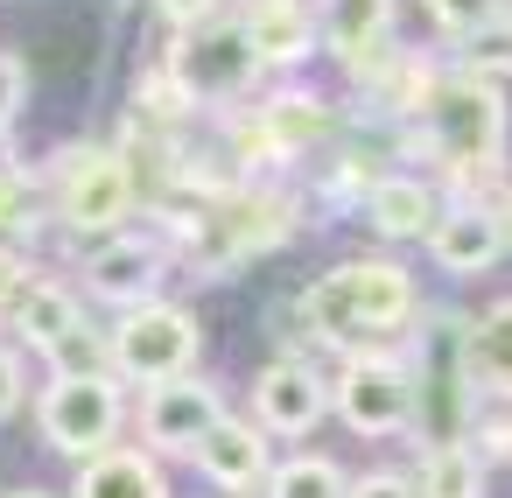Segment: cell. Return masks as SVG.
<instances>
[{
	"mask_svg": "<svg viewBox=\"0 0 512 498\" xmlns=\"http://www.w3.org/2000/svg\"><path fill=\"white\" fill-rule=\"evenodd\" d=\"M344 498H414V484H407L400 470H372V477L344 484Z\"/></svg>",
	"mask_w": 512,
	"mask_h": 498,
	"instance_id": "obj_27",
	"label": "cell"
},
{
	"mask_svg": "<svg viewBox=\"0 0 512 498\" xmlns=\"http://www.w3.org/2000/svg\"><path fill=\"white\" fill-rule=\"evenodd\" d=\"M190 456H197V470H204L211 484H225V491H253V484L267 477V442H260V428L225 421V414L204 428V442H197Z\"/></svg>",
	"mask_w": 512,
	"mask_h": 498,
	"instance_id": "obj_14",
	"label": "cell"
},
{
	"mask_svg": "<svg viewBox=\"0 0 512 498\" xmlns=\"http://www.w3.org/2000/svg\"><path fill=\"white\" fill-rule=\"evenodd\" d=\"M246 50L260 71H288V64H309L316 57V15H309V0H253L246 8Z\"/></svg>",
	"mask_w": 512,
	"mask_h": 498,
	"instance_id": "obj_12",
	"label": "cell"
},
{
	"mask_svg": "<svg viewBox=\"0 0 512 498\" xmlns=\"http://www.w3.org/2000/svg\"><path fill=\"white\" fill-rule=\"evenodd\" d=\"M162 15L176 29H197V22H218V0H162Z\"/></svg>",
	"mask_w": 512,
	"mask_h": 498,
	"instance_id": "obj_30",
	"label": "cell"
},
{
	"mask_svg": "<svg viewBox=\"0 0 512 498\" xmlns=\"http://www.w3.org/2000/svg\"><path fill=\"white\" fill-rule=\"evenodd\" d=\"M414 316V281L393 260H344L302 288V323L323 344H372Z\"/></svg>",
	"mask_w": 512,
	"mask_h": 498,
	"instance_id": "obj_1",
	"label": "cell"
},
{
	"mask_svg": "<svg viewBox=\"0 0 512 498\" xmlns=\"http://www.w3.org/2000/svg\"><path fill=\"white\" fill-rule=\"evenodd\" d=\"M253 407H260V421H267L274 435H309V428L323 421V407H330V386H323L316 365L274 358V365L260 372V386H253Z\"/></svg>",
	"mask_w": 512,
	"mask_h": 498,
	"instance_id": "obj_11",
	"label": "cell"
},
{
	"mask_svg": "<svg viewBox=\"0 0 512 498\" xmlns=\"http://www.w3.org/2000/svg\"><path fill=\"white\" fill-rule=\"evenodd\" d=\"M246 127L260 134V148H267L274 162H288V155H302V148H316V141L330 134V106H323L316 92H274Z\"/></svg>",
	"mask_w": 512,
	"mask_h": 498,
	"instance_id": "obj_15",
	"label": "cell"
},
{
	"mask_svg": "<svg viewBox=\"0 0 512 498\" xmlns=\"http://www.w3.org/2000/svg\"><path fill=\"white\" fill-rule=\"evenodd\" d=\"M456 365H463L470 393L505 400V379H512V365H505V302L491 316H477V323H456Z\"/></svg>",
	"mask_w": 512,
	"mask_h": 498,
	"instance_id": "obj_18",
	"label": "cell"
},
{
	"mask_svg": "<svg viewBox=\"0 0 512 498\" xmlns=\"http://www.w3.org/2000/svg\"><path fill=\"white\" fill-rule=\"evenodd\" d=\"M393 0H323V22H316V43H330L358 78L393 50Z\"/></svg>",
	"mask_w": 512,
	"mask_h": 498,
	"instance_id": "obj_13",
	"label": "cell"
},
{
	"mask_svg": "<svg viewBox=\"0 0 512 498\" xmlns=\"http://www.w3.org/2000/svg\"><path fill=\"white\" fill-rule=\"evenodd\" d=\"M225 414V400H218V386L211 379H162V386H148V407H141V435L155 442V449H169V456H190L197 442H204V428Z\"/></svg>",
	"mask_w": 512,
	"mask_h": 498,
	"instance_id": "obj_8",
	"label": "cell"
},
{
	"mask_svg": "<svg viewBox=\"0 0 512 498\" xmlns=\"http://www.w3.org/2000/svg\"><path fill=\"white\" fill-rule=\"evenodd\" d=\"M85 288L113 309H134V302H155L162 288V246L141 239V232H106L85 260Z\"/></svg>",
	"mask_w": 512,
	"mask_h": 498,
	"instance_id": "obj_9",
	"label": "cell"
},
{
	"mask_svg": "<svg viewBox=\"0 0 512 498\" xmlns=\"http://www.w3.org/2000/svg\"><path fill=\"white\" fill-rule=\"evenodd\" d=\"M36 421H43V442H50V449H64V456L85 463V456L113 449V435H120V421H127V400H120L113 372H92V379H50Z\"/></svg>",
	"mask_w": 512,
	"mask_h": 498,
	"instance_id": "obj_5",
	"label": "cell"
},
{
	"mask_svg": "<svg viewBox=\"0 0 512 498\" xmlns=\"http://www.w3.org/2000/svg\"><path fill=\"white\" fill-rule=\"evenodd\" d=\"M414 498H484V456L470 442H435L421 456Z\"/></svg>",
	"mask_w": 512,
	"mask_h": 498,
	"instance_id": "obj_20",
	"label": "cell"
},
{
	"mask_svg": "<svg viewBox=\"0 0 512 498\" xmlns=\"http://www.w3.org/2000/svg\"><path fill=\"white\" fill-rule=\"evenodd\" d=\"M169 71H176V85L190 92V106H204V99H239V92L260 78V64H253L239 22H197V29H183Z\"/></svg>",
	"mask_w": 512,
	"mask_h": 498,
	"instance_id": "obj_6",
	"label": "cell"
},
{
	"mask_svg": "<svg viewBox=\"0 0 512 498\" xmlns=\"http://www.w3.org/2000/svg\"><path fill=\"white\" fill-rule=\"evenodd\" d=\"M57 211L71 232H120L134 211V169L113 148H64L57 155Z\"/></svg>",
	"mask_w": 512,
	"mask_h": 498,
	"instance_id": "obj_4",
	"label": "cell"
},
{
	"mask_svg": "<svg viewBox=\"0 0 512 498\" xmlns=\"http://www.w3.org/2000/svg\"><path fill=\"white\" fill-rule=\"evenodd\" d=\"M22 99H29V64L22 57H8L0 50V134L15 127V113H22Z\"/></svg>",
	"mask_w": 512,
	"mask_h": 498,
	"instance_id": "obj_25",
	"label": "cell"
},
{
	"mask_svg": "<svg viewBox=\"0 0 512 498\" xmlns=\"http://www.w3.org/2000/svg\"><path fill=\"white\" fill-rule=\"evenodd\" d=\"M442 36H484L491 22H505V0H421Z\"/></svg>",
	"mask_w": 512,
	"mask_h": 498,
	"instance_id": "obj_24",
	"label": "cell"
},
{
	"mask_svg": "<svg viewBox=\"0 0 512 498\" xmlns=\"http://www.w3.org/2000/svg\"><path fill=\"white\" fill-rule=\"evenodd\" d=\"M8 316H15V330H22L36 351H50L64 330H78V323H85L78 295H71V288H57V281H29V288L15 295V309H8Z\"/></svg>",
	"mask_w": 512,
	"mask_h": 498,
	"instance_id": "obj_19",
	"label": "cell"
},
{
	"mask_svg": "<svg viewBox=\"0 0 512 498\" xmlns=\"http://www.w3.org/2000/svg\"><path fill=\"white\" fill-rule=\"evenodd\" d=\"M15 498H50V491H15Z\"/></svg>",
	"mask_w": 512,
	"mask_h": 498,
	"instance_id": "obj_31",
	"label": "cell"
},
{
	"mask_svg": "<svg viewBox=\"0 0 512 498\" xmlns=\"http://www.w3.org/2000/svg\"><path fill=\"white\" fill-rule=\"evenodd\" d=\"M421 134L414 148L435 155L456 183H470L477 169L498 162V92L470 85V78H435V92L421 99Z\"/></svg>",
	"mask_w": 512,
	"mask_h": 498,
	"instance_id": "obj_2",
	"label": "cell"
},
{
	"mask_svg": "<svg viewBox=\"0 0 512 498\" xmlns=\"http://www.w3.org/2000/svg\"><path fill=\"white\" fill-rule=\"evenodd\" d=\"M274 498H344V470L330 456H295L274 470Z\"/></svg>",
	"mask_w": 512,
	"mask_h": 498,
	"instance_id": "obj_21",
	"label": "cell"
},
{
	"mask_svg": "<svg viewBox=\"0 0 512 498\" xmlns=\"http://www.w3.org/2000/svg\"><path fill=\"white\" fill-rule=\"evenodd\" d=\"M365 225L386 239H421L435 225V190L421 176H379L365 190Z\"/></svg>",
	"mask_w": 512,
	"mask_h": 498,
	"instance_id": "obj_17",
	"label": "cell"
},
{
	"mask_svg": "<svg viewBox=\"0 0 512 498\" xmlns=\"http://www.w3.org/2000/svg\"><path fill=\"white\" fill-rule=\"evenodd\" d=\"M505 449H512V442H505V407L491 400V414L477 421V456H491V463H505Z\"/></svg>",
	"mask_w": 512,
	"mask_h": 498,
	"instance_id": "obj_29",
	"label": "cell"
},
{
	"mask_svg": "<svg viewBox=\"0 0 512 498\" xmlns=\"http://www.w3.org/2000/svg\"><path fill=\"white\" fill-rule=\"evenodd\" d=\"M421 239H428V253H435L442 274H484V267L505 260V218H498V204H491V211H484V204L435 211V225H428Z\"/></svg>",
	"mask_w": 512,
	"mask_h": 498,
	"instance_id": "obj_10",
	"label": "cell"
},
{
	"mask_svg": "<svg viewBox=\"0 0 512 498\" xmlns=\"http://www.w3.org/2000/svg\"><path fill=\"white\" fill-rule=\"evenodd\" d=\"M183 113H190V92L176 85V71H169V64H162V71H141V85H134V120H141V127H148V120L169 127V120H183Z\"/></svg>",
	"mask_w": 512,
	"mask_h": 498,
	"instance_id": "obj_22",
	"label": "cell"
},
{
	"mask_svg": "<svg viewBox=\"0 0 512 498\" xmlns=\"http://www.w3.org/2000/svg\"><path fill=\"white\" fill-rule=\"evenodd\" d=\"M22 393H29V372H22V358H15L8 344H0V421L22 407Z\"/></svg>",
	"mask_w": 512,
	"mask_h": 498,
	"instance_id": "obj_26",
	"label": "cell"
},
{
	"mask_svg": "<svg viewBox=\"0 0 512 498\" xmlns=\"http://www.w3.org/2000/svg\"><path fill=\"white\" fill-rule=\"evenodd\" d=\"M29 281H36V274L22 267V253H8V246H0V316H8V309H15V295H22Z\"/></svg>",
	"mask_w": 512,
	"mask_h": 498,
	"instance_id": "obj_28",
	"label": "cell"
},
{
	"mask_svg": "<svg viewBox=\"0 0 512 498\" xmlns=\"http://www.w3.org/2000/svg\"><path fill=\"white\" fill-rule=\"evenodd\" d=\"M43 358L57 365V379H92V372H106V337H99L92 323H78V330H64Z\"/></svg>",
	"mask_w": 512,
	"mask_h": 498,
	"instance_id": "obj_23",
	"label": "cell"
},
{
	"mask_svg": "<svg viewBox=\"0 0 512 498\" xmlns=\"http://www.w3.org/2000/svg\"><path fill=\"white\" fill-rule=\"evenodd\" d=\"M197 316L176 302H134L113 330H106V372L134 379V386H162L183 379L197 365Z\"/></svg>",
	"mask_w": 512,
	"mask_h": 498,
	"instance_id": "obj_3",
	"label": "cell"
},
{
	"mask_svg": "<svg viewBox=\"0 0 512 498\" xmlns=\"http://www.w3.org/2000/svg\"><path fill=\"white\" fill-rule=\"evenodd\" d=\"M71 498H169V484H162V470H155L148 449H120V442H113V449L85 456Z\"/></svg>",
	"mask_w": 512,
	"mask_h": 498,
	"instance_id": "obj_16",
	"label": "cell"
},
{
	"mask_svg": "<svg viewBox=\"0 0 512 498\" xmlns=\"http://www.w3.org/2000/svg\"><path fill=\"white\" fill-rule=\"evenodd\" d=\"M330 393H337V414H344L358 435H400V428L414 421V386H407V365H400V358L358 351Z\"/></svg>",
	"mask_w": 512,
	"mask_h": 498,
	"instance_id": "obj_7",
	"label": "cell"
}]
</instances>
